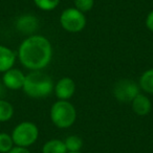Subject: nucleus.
Instances as JSON below:
<instances>
[{"mask_svg": "<svg viewBox=\"0 0 153 153\" xmlns=\"http://www.w3.org/2000/svg\"><path fill=\"white\" fill-rule=\"evenodd\" d=\"M18 58L20 63L28 69H43L51 63L53 58L51 43L43 36L30 35L20 44Z\"/></svg>", "mask_w": 153, "mask_h": 153, "instance_id": "obj_1", "label": "nucleus"}, {"mask_svg": "<svg viewBox=\"0 0 153 153\" xmlns=\"http://www.w3.org/2000/svg\"><path fill=\"white\" fill-rule=\"evenodd\" d=\"M53 82L51 78L41 70H32L25 76L22 90L26 96L35 99L46 98L53 90Z\"/></svg>", "mask_w": 153, "mask_h": 153, "instance_id": "obj_2", "label": "nucleus"}, {"mask_svg": "<svg viewBox=\"0 0 153 153\" xmlns=\"http://www.w3.org/2000/svg\"><path fill=\"white\" fill-rule=\"evenodd\" d=\"M51 120L55 126L60 129L69 128L76 120V110L68 101L59 100L51 108Z\"/></svg>", "mask_w": 153, "mask_h": 153, "instance_id": "obj_3", "label": "nucleus"}, {"mask_svg": "<svg viewBox=\"0 0 153 153\" xmlns=\"http://www.w3.org/2000/svg\"><path fill=\"white\" fill-rule=\"evenodd\" d=\"M11 135L15 146L28 148L38 140L39 129L32 122H22L14 128Z\"/></svg>", "mask_w": 153, "mask_h": 153, "instance_id": "obj_4", "label": "nucleus"}, {"mask_svg": "<svg viewBox=\"0 0 153 153\" xmlns=\"http://www.w3.org/2000/svg\"><path fill=\"white\" fill-rule=\"evenodd\" d=\"M60 24L69 33H79L86 26L85 14L76 7H68L60 16Z\"/></svg>", "mask_w": 153, "mask_h": 153, "instance_id": "obj_5", "label": "nucleus"}, {"mask_svg": "<svg viewBox=\"0 0 153 153\" xmlns=\"http://www.w3.org/2000/svg\"><path fill=\"white\" fill-rule=\"evenodd\" d=\"M140 85L129 79H123L117 82L113 88V96L121 103H131L140 94Z\"/></svg>", "mask_w": 153, "mask_h": 153, "instance_id": "obj_6", "label": "nucleus"}, {"mask_svg": "<svg viewBox=\"0 0 153 153\" xmlns=\"http://www.w3.org/2000/svg\"><path fill=\"white\" fill-rule=\"evenodd\" d=\"M24 81H25V74L17 68H11V69L3 72L2 83L7 89H22Z\"/></svg>", "mask_w": 153, "mask_h": 153, "instance_id": "obj_7", "label": "nucleus"}, {"mask_svg": "<svg viewBox=\"0 0 153 153\" xmlns=\"http://www.w3.org/2000/svg\"><path fill=\"white\" fill-rule=\"evenodd\" d=\"M53 91L59 100L68 101L76 92V83L71 78L64 76L53 86Z\"/></svg>", "mask_w": 153, "mask_h": 153, "instance_id": "obj_8", "label": "nucleus"}, {"mask_svg": "<svg viewBox=\"0 0 153 153\" xmlns=\"http://www.w3.org/2000/svg\"><path fill=\"white\" fill-rule=\"evenodd\" d=\"M39 21L36 16L26 14L17 18L16 20V28L20 33L25 35H34V33L38 30Z\"/></svg>", "mask_w": 153, "mask_h": 153, "instance_id": "obj_9", "label": "nucleus"}, {"mask_svg": "<svg viewBox=\"0 0 153 153\" xmlns=\"http://www.w3.org/2000/svg\"><path fill=\"white\" fill-rule=\"evenodd\" d=\"M131 107L134 113L143 117V115H147L150 112L151 108H152V105H151V101L148 97L145 96V94H138L132 100Z\"/></svg>", "mask_w": 153, "mask_h": 153, "instance_id": "obj_10", "label": "nucleus"}, {"mask_svg": "<svg viewBox=\"0 0 153 153\" xmlns=\"http://www.w3.org/2000/svg\"><path fill=\"white\" fill-rule=\"evenodd\" d=\"M16 62V53L11 48L0 45V72H5L13 68Z\"/></svg>", "mask_w": 153, "mask_h": 153, "instance_id": "obj_11", "label": "nucleus"}, {"mask_svg": "<svg viewBox=\"0 0 153 153\" xmlns=\"http://www.w3.org/2000/svg\"><path fill=\"white\" fill-rule=\"evenodd\" d=\"M42 153H67L64 140H49L43 145Z\"/></svg>", "mask_w": 153, "mask_h": 153, "instance_id": "obj_12", "label": "nucleus"}, {"mask_svg": "<svg viewBox=\"0 0 153 153\" xmlns=\"http://www.w3.org/2000/svg\"><path fill=\"white\" fill-rule=\"evenodd\" d=\"M138 85L142 90L147 94H153V68L147 69L140 76Z\"/></svg>", "mask_w": 153, "mask_h": 153, "instance_id": "obj_13", "label": "nucleus"}, {"mask_svg": "<svg viewBox=\"0 0 153 153\" xmlns=\"http://www.w3.org/2000/svg\"><path fill=\"white\" fill-rule=\"evenodd\" d=\"M14 107L7 101L0 99V123L7 122L13 117Z\"/></svg>", "mask_w": 153, "mask_h": 153, "instance_id": "obj_14", "label": "nucleus"}, {"mask_svg": "<svg viewBox=\"0 0 153 153\" xmlns=\"http://www.w3.org/2000/svg\"><path fill=\"white\" fill-rule=\"evenodd\" d=\"M64 144L67 152H79L83 147V140L78 135H70L65 138Z\"/></svg>", "mask_w": 153, "mask_h": 153, "instance_id": "obj_15", "label": "nucleus"}, {"mask_svg": "<svg viewBox=\"0 0 153 153\" xmlns=\"http://www.w3.org/2000/svg\"><path fill=\"white\" fill-rule=\"evenodd\" d=\"M12 135L7 132H0V153H7L14 148Z\"/></svg>", "mask_w": 153, "mask_h": 153, "instance_id": "obj_16", "label": "nucleus"}, {"mask_svg": "<svg viewBox=\"0 0 153 153\" xmlns=\"http://www.w3.org/2000/svg\"><path fill=\"white\" fill-rule=\"evenodd\" d=\"M34 2L38 9L48 12L55 10L59 5L60 0H34Z\"/></svg>", "mask_w": 153, "mask_h": 153, "instance_id": "obj_17", "label": "nucleus"}, {"mask_svg": "<svg viewBox=\"0 0 153 153\" xmlns=\"http://www.w3.org/2000/svg\"><path fill=\"white\" fill-rule=\"evenodd\" d=\"M94 0H74V7L82 13H87L94 7Z\"/></svg>", "mask_w": 153, "mask_h": 153, "instance_id": "obj_18", "label": "nucleus"}, {"mask_svg": "<svg viewBox=\"0 0 153 153\" xmlns=\"http://www.w3.org/2000/svg\"><path fill=\"white\" fill-rule=\"evenodd\" d=\"M146 26L149 30L153 33V11H151L150 13L147 15L146 17Z\"/></svg>", "mask_w": 153, "mask_h": 153, "instance_id": "obj_19", "label": "nucleus"}, {"mask_svg": "<svg viewBox=\"0 0 153 153\" xmlns=\"http://www.w3.org/2000/svg\"><path fill=\"white\" fill-rule=\"evenodd\" d=\"M7 153H30V150H28L27 148L15 146L11 151H10V152H7Z\"/></svg>", "mask_w": 153, "mask_h": 153, "instance_id": "obj_20", "label": "nucleus"}, {"mask_svg": "<svg viewBox=\"0 0 153 153\" xmlns=\"http://www.w3.org/2000/svg\"><path fill=\"white\" fill-rule=\"evenodd\" d=\"M5 94V86L3 85V83H0V99H3Z\"/></svg>", "mask_w": 153, "mask_h": 153, "instance_id": "obj_21", "label": "nucleus"}, {"mask_svg": "<svg viewBox=\"0 0 153 153\" xmlns=\"http://www.w3.org/2000/svg\"><path fill=\"white\" fill-rule=\"evenodd\" d=\"M67 153H81V152L79 151V152H67Z\"/></svg>", "mask_w": 153, "mask_h": 153, "instance_id": "obj_22", "label": "nucleus"}]
</instances>
